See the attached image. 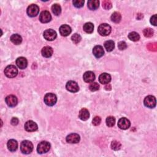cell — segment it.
<instances>
[{
  "label": "cell",
  "instance_id": "obj_1",
  "mask_svg": "<svg viewBox=\"0 0 157 157\" xmlns=\"http://www.w3.org/2000/svg\"><path fill=\"white\" fill-rule=\"evenodd\" d=\"M21 152L24 154H29L32 152L33 150V145L32 142L28 140L23 141L21 143Z\"/></svg>",
  "mask_w": 157,
  "mask_h": 157
},
{
  "label": "cell",
  "instance_id": "obj_2",
  "mask_svg": "<svg viewBox=\"0 0 157 157\" xmlns=\"http://www.w3.org/2000/svg\"><path fill=\"white\" fill-rule=\"evenodd\" d=\"M44 100L47 106H52L56 104L57 101V98L55 94L49 93L45 95Z\"/></svg>",
  "mask_w": 157,
  "mask_h": 157
},
{
  "label": "cell",
  "instance_id": "obj_3",
  "mask_svg": "<svg viewBox=\"0 0 157 157\" xmlns=\"http://www.w3.org/2000/svg\"><path fill=\"white\" fill-rule=\"evenodd\" d=\"M4 74L9 78H14L18 74V69L14 65H9L5 68Z\"/></svg>",
  "mask_w": 157,
  "mask_h": 157
},
{
  "label": "cell",
  "instance_id": "obj_4",
  "mask_svg": "<svg viewBox=\"0 0 157 157\" xmlns=\"http://www.w3.org/2000/svg\"><path fill=\"white\" fill-rule=\"evenodd\" d=\"M98 31L100 35L106 36L110 33L111 27L107 23H103L99 26Z\"/></svg>",
  "mask_w": 157,
  "mask_h": 157
},
{
  "label": "cell",
  "instance_id": "obj_5",
  "mask_svg": "<svg viewBox=\"0 0 157 157\" xmlns=\"http://www.w3.org/2000/svg\"><path fill=\"white\" fill-rule=\"evenodd\" d=\"M50 149V144L47 141H42L38 144L37 151L39 153L43 154L49 151Z\"/></svg>",
  "mask_w": 157,
  "mask_h": 157
},
{
  "label": "cell",
  "instance_id": "obj_6",
  "mask_svg": "<svg viewBox=\"0 0 157 157\" xmlns=\"http://www.w3.org/2000/svg\"><path fill=\"white\" fill-rule=\"evenodd\" d=\"M144 105L149 108H153L156 106V98L152 95H149L146 97L144 101Z\"/></svg>",
  "mask_w": 157,
  "mask_h": 157
},
{
  "label": "cell",
  "instance_id": "obj_7",
  "mask_svg": "<svg viewBox=\"0 0 157 157\" xmlns=\"http://www.w3.org/2000/svg\"><path fill=\"white\" fill-rule=\"evenodd\" d=\"M44 37L47 41H54L57 37V33L54 30H47L44 32Z\"/></svg>",
  "mask_w": 157,
  "mask_h": 157
},
{
  "label": "cell",
  "instance_id": "obj_8",
  "mask_svg": "<svg viewBox=\"0 0 157 157\" xmlns=\"http://www.w3.org/2000/svg\"><path fill=\"white\" fill-rule=\"evenodd\" d=\"M39 12V8L36 4H31L27 8V14L31 17H36Z\"/></svg>",
  "mask_w": 157,
  "mask_h": 157
},
{
  "label": "cell",
  "instance_id": "obj_9",
  "mask_svg": "<svg viewBox=\"0 0 157 157\" xmlns=\"http://www.w3.org/2000/svg\"><path fill=\"white\" fill-rule=\"evenodd\" d=\"M66 88L67 90L72 93L77 92V91L79 90V87H78L77 83L73 81H70L67 82Z\"/></svg>",
  "mask_w": 157,
  "mask_h": 157
},
{
  "label": "cell",
  "instance_id": "obj_10",
  "mask_svg": "<svg viewBox=\"0 0 157 157\" xmlns=\"http://www.w3.org/2000/svg\"><path fill=\"white\" fill-rule=\"evenodd\" d=\"M52 19V16L50 14V12L47 11H42L40 16H39V21H40L43 23H46L49 22Z\"/></svg>",
  "mask_w": 157,
  "mask_h": 157
},
{
  "label": "cell",
  "instance_id": "obj_11",
  "mask_svg": "<svg viewBox=\"0 0 157 157\" xmlns=\"http://www.w3.org/2000/svg\"><path fill=\"white\" fill-rule=\"evenodd\" d=\"M130 125L131 123L129 120L125 117L121 118L118 122V127L122 129H127L129 128Z\"/></svg>",
  "mask_w": 157,
  "mask_h": 157
},
{
  "label": "cell",
  "instance_id": "obj_12",
  "mask_svg": "<svg viewBox=\"0 0 157 157\" xmlns=\"http://www.w3.org/2000/svg\"><path fill=\"white\" fill-rule=\"evenodd\" d=\"M37 125L32 120H29L25 124V129L28 132H33L37 129Z\"/></svg>",
  "mask_w": 157,
  "mask_h": 157
},
{
  "label": "cell",
  "instance_id": "obj_13",
  "mask_svg": "<svg viewBox=\"0 0 157 157\" xmlns=\"http://www.w3.org/2000/svg\"><path fill=\"white\" fill-rule=\"evenodd\" d=\"M6 104L9 107H15L18 103V100L16 96L14 95H9L5 99Z\"/></svg>",
  "mask_w": 157,
  "mask_h": 157
},
{
  "label": "cell",
  "instance_id": "obj_14",
  "mask_svg": "<svg viewBox=\"0 0 157 157\" xmlns=\"http://www.w3.org/2000/svg\"><path fill=\"white\" fill-rule=\"evenodd\" d=\"M66 142L70 144H76L80 141V136L76 133H72L66 137Z\"/></svg>",
  "mask_w": 157,
  "mask_h": 157
},
{
  "label": "cell",
  "instance_id": "obj_15",
  "mask_svg": "<svg viewBox=\"0 0 157 157\" xmlns=\"http://www.w3.org/2000/svg\"><path fill=\"white\" fill-rule=\"evenodd\" d=\"M83 80L86 82L91 83L93 82L95 79V74L91 71H87L84 73L83 76Z\"/></svg>",
  "mask_w": 157,
  "mask_h": 157
},
{
  "label": "cell",
  "instance_id": "obj_16",
  "mask_svg": "<svg viewBox=\"0 0 157 157\" xmlns=\"http://www.w3.org/2000/svg\"><path fill=\"white\" fill-rule=\"evenodd\" d=\"M16 64L17 66L21 69H24L27 67L28 65V62L27 60L24 57H19L16 60Z\"/></svg>",
  "mask_w": 157,
  "mask_h": 157
},
{
  "label": "cell",
  "instance_id": "obj_17",
  "mask_svg": "<svg viewBox=\"0 0 157 157\" xmlns=\"http://www.w3.org/2000/svg\"><path fill=\"white\" fill-rule=\"evenodd\" d=\"M93 54L96 58H101L104 55V54L103 47L101 45H96L93 49Z\"/></svg>",
  "mask_w": 157,
  "mask_h": 157
},
{
  "label": "cell",
  "instance_id": "obj_18",
  "mask_svg": "<svg viewBox=\"0 0 157 157\" xmlns=\"http://www.w3.org/2000/svg\"><path fill=\"white\" fill-rule=\"evenodd\" d=\"M59 31H60V35L62 36H68L69 35L71 34V27H69V25H63L60 27Z\"/></svg>",
  "mask_w": 157,
  "mask_h": 157
},
{
  "label": "cell",
  "instance_id": "obj_19",
  "mask_svg": "<svg viewBox=\"0 0 157 157\" xmlns=\"http://www.w3.org/2000/svg\"><path fill=\"white\" fill-rule=\"evenodd\" d=\"M111 81V76L107 73H103L99 77V81L102 84H108Z\"/></svg>",
  "mask_w": 157,
  "mask_h": 157
},
{
  "label": "cell",
  "instance_id": "obj_20",
  "mask_svg": "<svg viewBox=\"0 0 157 157\" xmlns=\"http://www.w3.org/2000/svg\"><path fill=\"white\" fill-rule=\"evenodd\" d=\"M78 117H79L80 119L82 120H83V121L87 120L90 117L89 111L87 109H85V108L82 109L80 110L79 114H78Z\"/></svg>",
  "mask_w": 157,
  "mask_h": 157
},
{
  "label": "cell",
  "instance_id": "obj_21",
  "mask_svg": "<svg viewBox=\"0 0 157 157\" xmlns=\"http://www.w3.org/2000/svg\"><path fill=\"white\" fill-rule=\"evenodd\" d=\"M42 55L45 58H49L53 54V49L49 46L44 47L41 51Z\"/></svg>",
  "mask_w": 157,
  "mask_h": 157
},
{
  "label": "cell",
  "instance_id": "obj_22",
  "mask_svg": "<svg viewBox=\"0 0 157 157\" xmlns=\"http://www.w3.org/2000/svg\"><path fill=\"white\" fill-rule=\"evenodd\" d=\"M8 148L11 152H15L18 147V143L14 139H11L8 142Z\"/></svg>",
  "mask_w": 157,
  "mask_h": 157
},
{
  "label": "cell",
  "instance_id": "obj_23",
  "mask_svg": "<svg viewBox=\"0 0 157 157\" xmlns=\"http://www.w3.org/2000/svg\"><path fill=\"white\" fill-rule=\"evenodd\" d=\"M100 6V1L98 0H90L88 1V7L90 10H96Z\"/></svg>",
  "mask_w": 157,
  "mask_h": 157
},
{
  "label": "cell",
  "instance_id": "obj_24",
  "mask_svg": "<svg viewBox=\"0 0 157 157\" xmlns=\"http://www.w3.org/2000/svg\"><path fill=\"white\" fill-rule=\"evenodd\" d=\"M11 42L14 44L16 45H19L21 44L22 41V38L21 37V36H20L18 34H14V35H12L11 36Z\"/></svg>",
  "mask_w": 157,
  "mask_h": 157
},
{
  "label": "cell",
  "instance_id": "obj_25",
  "mask_svg": "<svg viewBox=\"0 0 157 157\" xmlns=\"http://www.w3.org/2000/svg\"><path fill=\"white\" fill-rule=\"evenodd\" d=\"M83 29L84 31H86L87 33H92L94 30V26L93 24L91 22L86 23L83 25Z\"/></svg>",
  "mask_w": 157,
  "mask_h": 157
},
{
  "label": "cell",
  "instance_id": "obj_26",
  "mask_svg": "<svg viewBox=\"0 0 157 157\" xmlns=\"http://www.w3.org/2000/svg\"><path fill=\"white\" fill-rule=\"evenodd\" d=\"M121 19L122 16L119 12H115L112 14V16H111V20H112V21L114 23H119L121 21Z\"/></svg>",
  "mask_w": 157,
  "mask_h": 157
},
{
  "label": "cell",
  "instance_id": "obj_27",
  "mask_svg": "<svg viewBox=\"0 0 157 157\" xmlns=\"http://www.w3.org/2000/svg\"><path fill=\"white\" fill-rule=\"evenodd\" d=\"M104 47L107 52H111L114 49L115 43L113 41H107L104 43Z\"/></svg>",
  "mask_w": 157,
  "mask_h": 157
},
{
  "label": "cell",
  "instance_id": "obj_28",
  "mask_svg": "<svg viewBox=\"0 0 157 157\" xmlns=\"http://www.w3.org/2000/svg\"><path fill=\"white\" fill-rule=\"evenodd\" d=\"M52 11L55 16H59L62 12V8L58 4H54L52 6Z\"/></svg>",
  "mask_w": 157,
  "mask_h": 157
},
{
  "label": "cell",
  "instance_id": "obj_29",
  "mask_svg": "<svg viewBox=\"0 0 157 157\" xmlns=\"http://www.w3.org/2000/svg\"><path fill=\"white\" fill-rule=\"evenodd\" d=\"M128 38L132 41H137L139 40L140 36L136 32H131L128 35Z\"/></svg>",
  "mask_w": 157,
  "mask_h": 157
},
{
  "label": "cell",
  "instance_id": "obj_30",
  "mask_svg": "<svg viewBox=\"0 0 157 157\" xmlns=\"http://www.w3.org/2000/svg\"><path fill=\"white\" fill-rule=\"evenodd\" d=\"M115 123V119L114 117L109 116L106 119V125L109 127H113Z\"/></svg>",
  "mask_w": 157,
  "mask_h": 157
},
{
  "label": "cell",
  "instance_id": "obj_31",
  "mask_svg": "<svg viewBox=\"0 0 157 157\" xmlns=\"http://www.w3.org/2000/svg\"><path fill=\"white\" fill-rule=\"evenodd\" d=\"M111 147L114 150H118L121 147V144L117 141H113L111 143Z\"/></svg>",
  "mask_w": 157,
  "mask_h": 157
},
{
  "label": "cell",
  "instance_id": "obj_32",
  "mask_svg": "<svg viewBox=\"0 0 157 157\" xmlns=\"http://www.w3.org/2000/svg\"><path fill=\"white\" fill-rule=\"evenodd\" d=\"M71 39H72V41H73V42L74 43L77 44L81 41L82 37L76 33V34H74V35H73V36H72Z\"/></svg>",
  "mask_w": 157,
  "mask_h": 157
},
{
  "label": "cell",
  "instance_id": "obj_33",
  "mask_svg": "<svg viewBox=\"0 0 157 157\" xmlns=\"http://www.w3.org/2000/svg\"><path fill=\"white\" fill-rule=\"evenodd\" d=\"M144 35L146 37H150L153 35V31L151 28H146L144 30Z\"/></svg>",
  "mask_w": 157,
  "mask_h": 157
},
{
  "label": "cell",
  "instance_id": "obj_34",
  "mask_svg": "<svg viewBox=\"0 0 157 157\" xmlns=\"http://www.w3.org/2000/svg\"><path fill=\"white\" fill-rule=\"evenodd\" d=\"M100 88V86L99 84L96 82H91V83L90 85L89 88L91 91H95L99 90Z\"/></svg>",
  "mask_w": 157,
  "mask_h": 157
},
{
  "label": "cell",
  "instance_id": "obj_35",
  "mask_svg": "<svg viewBox=\"0 0 157 157\" xmlns=\"http://www.w3.org/2000/svg\"><path fill=\"white\" fill-rule=\"evenodd\" d=\"M73 3L76 8H81L84 4V1L83 0H75V1H73Z\"/></svg>",
  "mask_w": 157,
  "mask_h": 157
},
{
  "label": "cell",
  "instance_id": "obj_36",
  "mask_svg": "<svg viewBox=\"0 0 157 157\" xmlns=\"http://www.w3.org/2000/svg\"><path fill=\"white\" fill-rule=\"evenodd\" d=\"M112 3L109 1H104L103 2V7L105 9H110L112 8Z\"/></svg>",
  "mask_w": 157,
  "mask_h": 157
},
{
  "label": "cell",
  "instance_id": "obj_37",
  "mask_svg": "<svg viewBox=\"0 0 157 157\" xmlns=\"http://www.w3.org/2000/svg\"><path fill=\"white\" fill-rule=\"evenodd\" d=\"M101 119L100 118V117H98V116H96L95 118H93V119L92 120L93 125H94L95 126L99 125L101 123Z\"/></svg>",
  "mask_w": 157,
  "mask_h": 157
},
{
  "label": "cell",
  "instance_id": "obj_38",
  "mask_svg": "<svg viewBox=\"0 0 157 157\" xmlns=\"http://www.w3.org/2000/svg\"><path fill=\"white\" fill-rule=\"evenodd\" d=\"M118 47H119V49L121 50H123L127 48V43L124 41H120L119 44H118Z\"/></svg>",
  "mask_w": 157,
  "mask_h": 157
},
{
  "label": "cell",
  "instance_id": "obj_39",
  "mask_svg": "<svg viewBox=\"0 0 157 157\" xmlns=\"http://www.w3.org/2000/svg\"><path fill=\"white\" fill-rule=\"evenodd\" d=\"M150 23L154 26H156V15H154L150 18Z\"/></svg>",
  "mask_w": 157,
  "mask_h": 157
},
{
  "label": "cell",
  "instance_id": "obj_40",
  "mask_svg": "<svg viewBox=\"0 0 157 157\" xmlns=\"http://www.w3.org/2000/svg\"><path fill=\"white\" fill-rule=\"evenodd\" d=\"M18 119L16 117H13L12 120H11V124L12 125L16 126L17 125H18Z\"/></svg>",
  "mask_w": 157,
  "mask_h": 157
}]
</instances>
